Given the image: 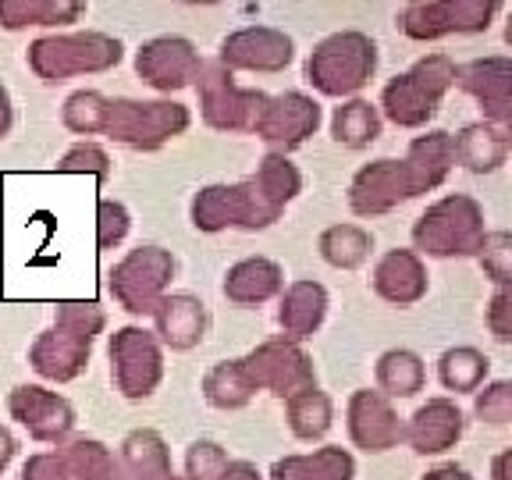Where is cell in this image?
<instances>
[{
	"label": "cell",
	"instance_id": "cell-1",
	"mask_svg": "<svg viewBox=\"0 0 512 480\" xmlns=\"http://www.w3.org/2000/svg\"><path fill=\"white\" fill-rule=\"evenodd\" d=\"M416 246L431 256H452V253H473L484 246L488 235L480 232V210L466 196L441 200L431 214L420 217L413 228Z\"/></svg>",
	"mask_w": 512,
	"mask_h": 480
},
{
	"label": "cell",
	"instance_id": "cell-2",
	"mask_svg": "<svg viewBox=\"0 0 512 480\" xmlns=\"http://www.w3.org/2000/svg\"><path fill=\"white\" fill-rule=\"evenodd\" d=\"M377 64L374 43L363 40L360 32H345V36H331L317 47L310 57V82H317L324 93H352L370 79Z\"/></svg>",
	"mask_w": 512,
	"mask_h": 480
},
{
	"label": "cell",
	"instance_id": "cell-3",
	"mask_svg": "<svg viewBox=\"0 0 512 480\" xmlns=\"http://www.w3.org/2000/svg\"><path fill=\"white\" fill-rule=\"evenodd\" d=\"M452 79H456V68L448 64V57H427L384 89V111L399 125H420L438 111L441 93Z\"/></svg>",
	"mask_w": 512,
	"mask_h": 480
},
{
	"label": "cell",
	"instance_id": "cell-4",
	"mask_svg": "<svg viewBox=\"0 0 512 480\" xmlns=\"http://www.w3.org/2000/svg\"><path fill=\"white\" fill-rule=\"evenodd\" d=\"M121 57L118 40L104 36H79V40H43L32 47V68L43 79H61L68 72L82 68H107Z\"/></svg>",
	"mask_w": 512,
	"mask_h": 480
},
{
	"label": "cell",
	"instance_id": "cell-5",
	"mask_svg": "<svg viewBox=\"0 0 512 480\" xmlns=\"http://www.w3.org/2000/svg\"><path fill=\"white\" fill-rule=\"evenodd\" d=\"M185 111L178 104H107L104 125H111V132L118 139L132 146H143V136H150L146 143L157 146L160 139H168L171 132L185 128Z\"/></svg>",
	"mask_w": 512,
	"mask_h": 480
},
{
	"label": "cell",
	"instance_id": "cell-6",
	"mask_svg": "<svg viewBox=\"0 0 512 480\" xmlns=\"http://www.w3.org/2000/svg\"><path fill=\"white\" fill-rule=\"evenodd\" d=\"M171 256L160 253V249L146 246L139 253H132L125 264L114 271V281L111 288L118 292V299L125 303V310L132 313H143V310H153V292L164 285V278L171 274Z\"/></svg>",
	"mask_w": 512,
	"mask_h": 480
},
{
	"label": "cell",
	"instance_id": "cell-7",
	"mask_svg": "<svg viewBox=\"0 0 512 480\" xmlns=\"http://www.w3.org/2000/svg\"><path fill=\"white\" fill-rule=\"evenodd\" d=\"M111 356L118 363V384L125 388L128 399H139V395H150V388L160 377V356L157 345L146 331L125 328L118 331V338L111 342Z\"/></svg>",
	"mask_w": 512,
	"mask_h": 480
},
{
	"label": "cell",
	"instance_id": "cell-8",
	"mask_svg": "<svg viewBox=\"0 0 512 480\" xmlns=\"http://www.w3.org/2000/svg\"><path fill=\"white\" fill-rule=\"evenodd\" d=\"M416 196V185L409 178L406 164H395V160H377L370 168H363L352 182V207L360 214H377V210H388L392 203L409 200Z\"/></svg>",
	"mask_w": 512,
	"mask_h": 480
},
{
	"label": "cell",
	"instance_id": "cell-9",
	"mask_svg": "<svg viewBox=\"0 0 512 480\" xmlns=\"http://www.w3.org/2000/svg\"><path fill=\"white\" fill-rule=\"evenodd\" d=\"M200 72V61L185 40H153L146 50H139V75L157 89L185 86Z\"/></svg>",
	"mask_w": 512,
	"mask_h": 480
},
{
	"label": "cell",
	"instance_id": "cell-10",
	"mask_svg": "<svg viewBox=\"0 0 512 480\" xmlns=\"http://www.w3.org/2000/svg\"><path fill=\"white\" fill-rule=\"evenodd\" d=\"M264 118L256 121L260 132H264L267 143H285V146H296L306 139V132H313L320 121L317 104H310L306 96L299 93H288L281 100H274V107L260 111Z\"/></svg>",
	"mask_w": 512,
	"mask_h": 480
},
{
	"label": "cell",
	"instance_id": "cell-11",
	"mask_svg": "<svg viewBox=\"0 0 512 480\" xmlns=\"http://www.w3.org/2000/svg\"><path fill=\"white\" fill-rule=\"evenodd\" d=\"M11 409H15V416L36 438H57V434H64L72 427L68 402H61L57 395L40 392V388H18L11 395Z\"/></svg>",
	"mask_w": 512,
	"mask_h": 480
},
{
	"label": "cell",
	"instance_id": "cell-12",
	"mask_svg": "<svg viewBox=\"0 0 512 480\" xmlns=\"http://www.w3.org/2000/svg\"><path fill=\"white\" fill-rule=\"evenodd\" d=\"M349 416H352V438L360 441L367 452H384L402 434L399 424H395V416L384 406V399H377L370 392L356 395Z\"/></svg>",
	"mask_w": 512,
	"mask_h": 480
},
{
	"label": "cell",
	"instance_id": "cell-13",
	"mask_svg": "<svg viewBox=\"0 0 512 480\" xmlns=\"http://www.w3.org/2000/svg\"><path fill=\"white\" fill-rule=\"evenodd\" d=\"M459 434H463V416H459L456 406H448V402L424 406L413 416V427H409V438H413L416 452H445Z\"/></svg>",
	"mask_w": 512,
	"mask_h": 480
},
{
	"label": "cell",
	"instance_id": "cell-14",
	"mask_svg": "<svg viewBox=\"0 0 512 480\" xmlns=\"http://www.w3.org/2000/svg\"><path fill=\"white\" fill-rule=\"evenodd\" d=\"M424 271L409 253H388L377 267V292L392 303H413L424 296Z\"/></svg>",
	"mask_w": 512,
	"mask_h": 480
},
{
	"label": "cell",
	"instance_id": "cell-15",
	"mask_svg": "<svg viewBox=\"0 0 512 480\" xmlns=\"http://www.w3.org/2000/svg\"><path fill=\"white\" fill-rule=\"evenodd\" d=\"M466 89L480 96V104L488 107L495 118L509 114V61L491 57L466 68Z\"/></svg>",
	"mask_w": 512,
	"mask_h": 480
},
{
	"label": "cell",
	"instance_id": "cell-16",
	"mask_svg": "<svg viewBox=\"0 0 512 480\" xmlns=\"http://www.w3.org/2000/svg\"><path fill=\"white\" fill-rule=\"evenodd\" d=\"M281 285V271L271 264V260H246L239 264L228 281H224V292L235 299V303H260L271 292H278Z\"/></svg>",
	"mask_w": 512,
	"mask_h": 480
},
{
	"label": "cell",
	"instance_id": "cell-17",
	"mask_svg": "<svg viewBox=\"0 0 512 480\" xmlns=\"http://www.w3.org/2000/svg\"><path fill=\"white\" fill-rule=\"evenodd\" d=\"M203 324H207V317H203V306L196 303V299H189V296L168 299V303H164V310H160V331H164V338H168L175 349H189L192 342H200Z\"/></svg>",
	"mask_w": 512,
	"mask_h": 480
},
{
	"label": "cell",
	"instance_id": "cell-18",
	"mask_svg": "<svg viewBox=\"0 0 512 480\" xmlns=\"http://www.w3.org/2000/svg\"><path fill=\"white\" fill-rule=\"evenodd\" d=\"M264 50L271 54H292V40L278 36L271 29H246L232 40H224V61L232 64H246V68H271L264 61Z\"/></svg>",
	"mask_w": 512,
	"mask_h": 480
},
{
	"label": "cell",
	"instance_id": "cell-19",
	"mask_svg": "<svg viewBox=\"0 0 512 480\" xmlns=\"http://www.w3.org/2000/svg\"><path fill=\"white\" fill-rule=\"evenodd\" d=\"M324 306H328L324 288L320 285H296L292 292H288L285 306H281V324H285L296 338H303L320 324Z\"/></svg>",
	"mask_w": 512,
	"mask_h": 480
},
{
	"label": "cell",
	"instance_id": "cell-20",
	"mask_svg": "<svg viewBox=\"0 0 512 480\" xmlns=\"http://www.w3.org/2000/svg\"><path fill=\"white\" fill-rule=\"evenodd\" d=\"M452 153H456L470 171H491L505 160V136L502 132H491V128H484V125H473L459 136Z\"/></svg>",
	"mask_w": 512,
	"mask_h": 480
},
{
	"label": "cell",
	"instance_id": "cell-21",
	"mask_svg": "<svg viewBox=\"0 0 512 480\" xmlns=\"http://www.w3.org/2000/svg\"><path fill=\"white\" fill-rule=\"evenodd\" d=\"M377 114L370 104H363V100H356V104L349 107H338L335 114V139L345 146H367L377 139Z\"/></svg>",
	"mask_w": 512,
	"mask_h": 480
},
{
	"label": "cell",
	"instance_id": "cell-22",
	"mask_svg": "<svg viewBox=\"0 0 512 480\" xmlns=\"http://www.w3.org/2000/svg\"><path fill=\"white\" fill-rule=\"evenodd\" d=\"M377 377L392 395H413L420 392V381H424V367L413 352H388L377 367Z\"/></svg>",
	"mask_w": 512,
	"mask_h": 480
},
{
	"label": "cell",
	"instance_id": "cell-23",
	"mask_svg": "<svg viewBox=\"0 0 512 480\" xmlns=\"http://www.w3.org/2000/svg\"><path fill=\"white\" fill-rule=\"evenodd\" d=\"M484 374H488V360L473 349L445 352V360H441V381L456 392H473Z\"/></svg>",
	"mask_w": 512,
	"mask_h": 480
},
{
	"label": "cell",
	"instance_id": "cell-24",
	"mask_svg": "<svg viewBox=\"0 0 512 480\" xmlns=\"http://www.w3.org/2000/svg\"><path fill=\"white\" fill-rule=\"evenodd\" d=\"M374 246V239L370 235H363L360 228H331L324 239H320V249H324V256H328L331 264L338 267H356L367 256V249Z\"/></svg>",
	"mask_w": 512,
	"mask_h": 480
},
{
	"label": "cell",
	"instance_id": "cell-25",
	"mask_svg": "<svg viewBox=\"0 0 512 480\" xmlns=\"http://www.w3.org/2000/svg\"><path fill=\"white\" fill-rule=\"evenodd\" d=\"M328 399L313 388H306L303 399L292 402V427H296L299 438H317V434L328 431Z\"/></svg>",
	"mask_w": 512,
	"mask_h": 480
},
{
	"label": "cell",
	"instance_id": "cell-26",
	"mask_svg": "<svg viewBox=\"0 0 512 480\" xmlns=\"http://www.w3.org/2000/svg\"><path fill=\"white\" fill-rule=\"evenodd\" d=\"M477 413L491 424H505L509 420V384H495L477 399Z\"/></svg>",
	"mask_w": 512,
	"mask_h": 480
},
{
	"label": "cell",
	"instance_id": "cell-27",
	"mask_svg": "<svg viewBox=\"0 0 512 480\" xmlns=\"http://www.w3.org/2000/svg\"><path fill=\"white\" fill-rule=\"evenodd\" d=\"M210 463H224L221 448L210 445V441H200V445H192V452H189L192 480H214V473H210Z\"/></svg>",
	"mask_w": 512,
	"mask_h": 480
},
{
	"label": "cell",
	"instance_id": "cell-28",
	"mask_svg": "<svg viewBox=\"0 0 512 480\" xmlns=\"http://www.w3.org/2000/svg\"><path fill=\"white\" fill-rule=\"evenodd\" d=\"M22 480H64V477H61V466H57L54 456H36L29 466H25Z\"/></svg>",
	"mask_w": 512,
	"mask_h": 480
},
{
	"label": "cell",
	"instance_id": "cell-29",
	"mask_svg": "<svg viewBox=\"0 0 512 480\" xmlns=\"http://www.w3.org/2000/svg\"><path fill=\"white\" fill-rule=\"evenodd\" d=\"M424 480H470V477H466V473L459 470V466H441V470L427 473Z\"/></svg>",
	"mask_w": 512,
	"mask_h": 480
},
{
	"label": "cell",
	"instance_id": "cell-30",
	"mask_svg": "<svg viewBox=\"0 0 512 480\" xmlns=\"http://www.w3.org/2000/svg\"><path fill=\"white\" fill-rule=\"evenodd\" d=\"M11 452H15V441H11L8 431H0V470H4V463L11 459Z\"/></svg>",
	"mask_w": 512,
	"mask_h": 480
},
{
	"label": "cell",
	"instance_id": "cell-31",
	"mask_svg": "<svg viewBox=\"0 0 512 480\" xmlns=\"http://www.w3.org/2000/svg\"><path fill=\"white\" fill-rule=\"evenodd\" d=\"M8 125H11V111H8V93L0 89V136L8 132Z\"/></svg>",
	"mask_w": 512,
	"mask_h": 480
}]
</instances>
